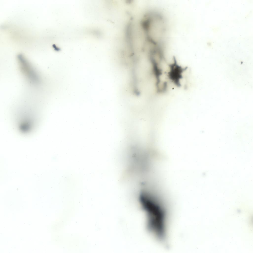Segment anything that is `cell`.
Returning <instances> with one entry per match:
<instances>
[{"label":"cell","instance_id":"6da1fadb","mask_svg":"<svg viewBox=\"0 0 253 253\" xmlns=\"http://www.w3.org/2000/svg\"><path fill=\"white\" fill-rule=\"evenodd\" d=\"M139 200L143 209L147 214L148 230L156 236L164 234L166 214L164 208L145 191L141 192Z\"/></svg>","mask_w":253,"mask_h":253}]
</instances>
